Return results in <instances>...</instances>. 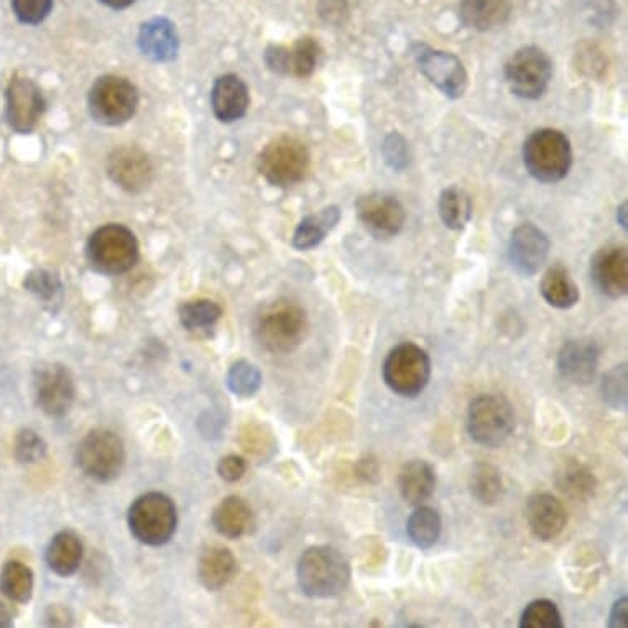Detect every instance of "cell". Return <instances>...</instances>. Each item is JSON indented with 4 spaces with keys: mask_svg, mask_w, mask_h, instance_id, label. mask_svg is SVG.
<instances>
[{
    "mask_svg": "<svg viewBox=\"0 0 628 628\" xmlns=\"http://www.w3.org/2000/svg\"><path fill=\"white\" fill-rule=\"evenodd\" d=\"M296 576L305 596L333 599L346 592L352 569L346 556L333 546H311L301 555Z\"/></svg>",
    "mask_w": 628,
    "mask_h": 628,
    "instance_id": "6da1fadb",
    "label": "cell"
},
{
    "mask_svg": "<svg viewBox=\"0 0 628 628\" xmlns=\"http://www.w3.org/2000/svg\"><path fill=\"white\" fill-rule=\"evenodd\" d=\"M308 334V316L293 301L277 300L262 306L254 319V338L270 354H290Z\"/></svg>",
    "mask_w": 628,
    "mask_h": 628,
    "instance_id": "7a4b0ae2",
    "label": "cell"
},
{
    "mask_svg": "<svg viewBox=\"0 0 628 628\" xmlns=\"http://www.w3.org/2000/svg\"><path fill=\"white\" fill-rule=\"evenodd\" d=\"M523 162L536 181L558 183L564 180L573 165L568 137L555 129L536 130L523 145Z\"/></svg>",
    "mask_w": 628,
    "mask_h": 628,
    "instance_id": "3957f363",
    "label": "cell"
},
{
    "mask_svg": "<svg viewBox=\"0 0 628 628\" xmlns=\"http://www.w3.org/2000/svg\"><path fill=\"white\" fill-rule=\"evenodd\" d=\"M515 431V411L504 395L482 393L467 408V433L485 448H500Z\"/></svg>",
    "mask_w": 628,
    "mask_h": 628,
    "instance_id": "277c9868",
    "label": "cell"
},
{
    "mask_svg": "<svg viewBox=\"0 0 628 628\" xmlns=\"http://www.w3.org/2000/svg\"><path fill=\"white\" fill-rule=\"evenodd\" d=\"M89 264L106 275H122L139 262V242L121 224H107L93 232L86 247Z\"/></svg>",
    "mask_w": 628,
    "mask_h": 628,
    "instance_id": "5b68a950",
    "label": "cell"
},
{
    "mask_svg": "<svg viewBox=\"0 0 628 628\" xmlns=\"http://www.w3.org/2000/svg\"><path fill=\"white\" fill-rule=\"evenodd\" d=\"M384 382L393 393L415 398L423 393L431 379V359L423 347L403 342L388 352L382 367Z\"/></svg>",
    "mask_w": 628,
    "mask_h": 628,
    "instance_id": "8992f818",
    "label": "cell"
},
{
    "mask_svg": "<svg viewBox=\"0 0 628 628\" xmlns=\"http://www.w3.org/2000/svg\"><path fill=\"white\" fill-rule=\"evenodd\" d=\"M127 520L132 535L148 546L167 545L178 525L173 500L160 492H148L135 500Z\"/></svg>",
    "mask_w": 628,
    "mask_h": 628,
    "instance_id": "52a82bcc",
    "label": "cell"
},
{
    "mask_svg": "<svg viewBox=\"0 0 628 628\" xmlns=\"http://www.w3.org/2000/svg\"><path fill=\"white\" fill-rule=\"evenodd\" d=\"M89 114L102 125L129 122L139 107V93L129 79L107 74L97 79L88 96Z\"/></svg>",
    "mask_w": 628,
    "mask_h": 628,
    "instance_id": "ba28073f",
    "label": "cell"
},
{
    "mask_svg": "<svg viewBox=\"0 0 628 628\" xmlns=\"http://www.w3.org/2000/svg\"><path fill=\"white\" fill-rule=\"evenodd\" d=\"M125 462L122 439L109 430L89 431L76 449V466L97 482H111L121 474Z\"/></svg>",
    "mask_w": 628,
    "mask_h": 628,
    "instance_id": "9c48e42d",
    "label": "cell"
},
{
    "mask_svg": "<svg viewBox=\"0 0 628 628\" xmlns=\"http://www.w3.org/2000/svg\"><path fill=\"white\" fill-rule=\"evenodd\" d=\"M310 168V152L301 140L282 135L272 140L259 157L260 175L273 186L288 188L305 178Z\"/></svg>",
    "mask_w": 628,
    "mask_h": 628,
    "instance_id": "30bf717a",
    "label": "cell"
},
{
    "mask_svg": "<svg viewBox=\"0 0 628 628\" xmlns=\"http://www.w3.org/2000/svg\"><path fill=\"white\" fill-rule=\"evenodd\" d=\"M553 78V61L545 50L523 47L505 65V79L515 96L535 101L546 93Z\"/></svg>",
    "mask_w": 628,
    "mask_h": 628,
    "instance_id": "8fae6325",
    "label": "cell"
},
{
    "mask_svg": "<svg viewBox=\"0 0 628 628\" xmlns=\"http://www.w3.org/2000/svg\"><path fill=\"white\" fill-rule=\"evenodd\" d=\"M33 385L38 408L50 418H63L73 407L76 387L65 365L56 362L38 365Z\"/></svg>",
    "mask_w": 628,
    "mask_h": 628,
    "instance_id": "7c38bea8",
    "label": "cell"
},
{
    "mask_svg": "<svg viewBox=\"0 0 628 628\" xmlns=\"http://www.w3.org/2000/svg\"><path fill=\"white\" fill-rule=\"evenodd\" d=\"M45 112V97L38 84L15 74L5 91V119L19 134H30Z\"/></svg>",
    "mask_w": 628,
    "mask_h": 628,
    "instance_id": "4fadbf2b",
    "label": "cell"
},
{
    "mask_svg": "<svg viewBox=\"0 0 628 628\" xmlns=\"http://www.w3.org/2000/svg\"><path fill=\"white\" fill-rule=\"evenodd\" d=\"M413 55L421 73L425 74L428 81L435 84L444 96L451 99L464 96L467 89V73L458 56L446 51L433 50L426 45H415Z\"/></svg>",
    "mask_w": 628,
    "mask_h": 628,
    "instance_id": "5bb4252c",
    "label": "cell"
},
{
    "mask_svg": "<svg viewBox=\"0 0 628 628\" xmlns=\"http://www.w3.org/2000/svg\"><path fill=\"white\" fill-rule=\"evenodd\" d=\"M357 216L375 239H392L402 232L407 213L402 203L390 194L370 193L356 203Z\"/></svg>",
    "mask_w": 628,
    "mask_h": 628,
    "instance_id": "9a60e30c",
    "label": "cell"
},
{
    "mask_svg": "<svg viewBox=\"0 0 628 628\" xmlns=\"http://www.w3.org/2000/svg\"><path fill=\"white\" fill-rule=\"evenodd\" d=\"M550 239L535 224H522L512 232L508 245L510 264L522 277H535L550 254Z\"/></svg>",
    "mask_w": 628,
    "mask_h": 628,
    "instance_id": "2e32d148",
    "label": "cell"
},
{
    "mask_svg": "<svg viewBox=\"0 0 628 628\" xmlns=\"http://www.w3.org/2000/svg\"><path fill=\"white\" fill-rule=\"evenodd\" d=\"M592 280L602 295L619 300L628 291V252L622 245H605L591 262Z\"/></svg>",
    "mask_w": 628,
    "mask_h": 628,
    "instance_id": "e0dca14e",
    "label": "cell"
},
{
    "mask_svg": "<svg viewBox=\"0 0 628 628\" xmlns=\"http://www.w3.org/2000/svg\"><path fill=\"white\" fill-rule=\"evenodd\" d=\"M601 361V347L592 339H576L561 347L558 370L564 380L574 385L591 384Z\"/></svg>",
    "mask_w": 628,
    "mask_h": 628,
    "instance_id": "ac0fdd59",
    "label": "cell"
},
{
    "mask_svg": "<svg viewBox=\"0 0 628 628\" xmlns=\"http://www.w3.org/2000/svg\"><path fill=\"white\" fill-rule=\"evenodd\" d=\"M107 173L114 183L129 193H140L153 180V167L147 155L135 147L117 148L107 160Z\"/></svg>",
    "mask_w": 628,
    "mask_h": 628,
    "instance_id": "d6986e66",
    "label": "cell"
},
{
    "mask_svg": "<svg viewBox=\"0 0 628 628\" xmlns=\"http://www.w3.org/2000/svg\"><path fill=\"white\" fill-rule=\"evenodd\" d=\"M321 48L313 38L303 37L293 47L272 45L265 53L268 68L280 74H291L296 78H308L318 66Z\"/></svg>",
    "mask_w": 628,
    "mask_h": 628,
    "instance_id": "ffe728a7",
    "label": "cell"
},
{
    "mask_svg": "<svg viewBox=\"0 0 628 628\" xmlns=\"http://www.w3.org/2000/svg\"><path fill=\"white\" fill-rule=\"evenodd\" d=\"M527 520L530 530L538 540L553 541L568 525V512L555 495L538 492L528 500Z\"/></svg>",
    "mask_w": 628,
    "mask_h": 628,
    "instance_id": "44dd1931",
    "label": "cell"
},
{
    "mask_svg": "<svg viewBox=\"0 0 628 628\" xmlns=\"http://www.w3.org/2000/svg\"><path fill=\"white\" fill-rule=\"evenodd\" d=\"M211 106L219 121L226 124L239 121L250 106L249 89L236 74H224L214 83Z\"/></svg>",
    "mask_w": 628,
    "mask_h": 628,
    "instance_id": "7402d4cb",
    "label": "cell"
},
{
    "mask_svg": "<svg viewBox=\"0 0 628 628\" xmlns=\"http://www.w3.org/2000/svg\"><path fill=\"white\" fill-rule=\"evenodd\" d=\"M239 571L236 556L226 546L204 548L198 561V578L208 591H221Z\"/></svg>",
    "mask_w": 628,
    "mask_h": 628,
    "instance_id": "603a6c76",
    "label": "cell"
},
{
    "mask_svg": "<svg viewBox=\"0 0 628 628\" xmlns=\"http://www.w3.org/2000/svg\"><path fill=\"white\" fill-rule=\"evenodd\" d=\"M139 47L144 56L157 63L173 60L180 47L175 25L163 17L148 20L140 27Z\"/></svg>",
    "mask_w": 628,
    "mask_h": 628,
    "instance_id": "cb8c5ba5",
    "label": "cell"
},
{
    "mask_svg": "<svg viewBox=\"0 0 628 628\" xmlns=\"http://www.w3.org/2000/svg\"><path fill=\"white\" fill-rule=\"evenodd\" d=\"M512 0H461L462 24L476 32H492L507 24L512 15Z\"/></svg>",
    "mask_w": 628,
    "mask_h": 628,
    "instance_id": "d4e9b609",
    "label": "cell"
},
{
    "mask_svg": "<svg viewBox=\"0 0 628 628\" xmlns=\"http://www.w3.org/2000/svg\"><path fill=\"white\" fill-rule=\"evenodd\" d=\"M436 489V471L430 462L410 461L402 467L398 476V490L410 505H423L431 499Z\"/></svg>",
    "mask_w": 628,
    "mask_h": 628,
    "instance_id": "484cf974",
    "label": "cell"
},
{
    "mask_svg": "<svg viewBox=\"0 0 628 628\" xmlns=\"http://www.w3.org/2000/svg\"><path fill=\"white\" fill-rule=\"evenodd\" d=\"M213 527L216 532L229 540H237L247 535L254 527V513L249 504L241 497H227L216 507L213 513Z\"/></svg>",
    "mask_w": 628,
    "mask_h": 628,
    "instance_id": "4316f807",
    "label": "cell"
},
{
    "mask_svg": "<svg viewBox=\"0 0 628 628\" xmlns=\"http://www.w3.org/2000/svg\"><path fill=\"white\" fill-rule=\"evenodd\" d=\"M83 543L73 532H60L53 536L47 548V564L61 578L73 576L83 561Z\"/></svg>",
    "mask_w": 628,
    "mask_h": 628,
    "instance_id": "83f0119b",
    "label": "cell"
},
{
    "mask_svg": "<svg viewBox=\"0 0 628 628\" xmlns=\"http://www.w3.org/2000/svg\"><path fill=\"white\" fill-rule=\"evenodd\" d=\"M540 291L546 303L558 310H569L578 305L579 296H581L578 285L574 283L568 270L561 265H555L545 273V277L541 280Z\"/></svg>",
    "mask_w": 628,
    "mask_h": 628,
    "instance_id": "f1b7e54d",
    "label": "cell"
},
{
    "mask_svg": "<svg viewBox=\"0 0 628 628\" xmlns=\"http://www.w3.org/2000/svg\"><path fill=\"white\" fill-rule=\"evenodd\" d=\"M341 219V211L336 206L324 208L319 213L306 216L296 227L293 247L298 250H310L324 241V237L333 231Z\"/></svg>",
    "mask_w": 628,
    "mask_h": 628,
    "instance_id": "f546056e",
    "label": "cell"
},
{
    "mask_svg": "<svg viewBox=\"0 0 628 628\" xmlns=\"http://www.w3.org/2000/svg\"><path fill=\"white\" fill-rule=\"evenodd\" d=\"M443 522L438 510L428 505H416L407 522V533L413 545L420 550H430L438 543Z\"/></svg>",
    "mask_w": 628,
    "mask_h": 628,
    "instance_id": "4dcf8cb0",
    "label": "cell"
},
{
    "mask_svg": "<svg viewBox=\"0 0 628 628\" xmlns=\"http://www.w3.org/2000/svg\"><path fill=\"white\" fill-rule=\"evenodd\" d=\"M469 490L476 502L490 507L499 504L504 497V479L499 469L490 464H476L469 477Z\"/></svg>",
    "mask_w": 628,
    "mask_h": 628,
    "instance_id": "1f68e13d",
    "label": "cell"
},
{
    "mask_svg": "<svg viewBox=\"0 0 628 628\" xmlns=\"http://www.w3.org/2000/svg\"><path fill=\"white\" fill-rule=\"evenodd\" d=\"M438 211L444 226L453 231H462L467 222L471 221V196L459 186L446 188L439 196Z\"/></svg>",
    "mask_w": 628,
    "mask_h": 628,
    "instance_id": "d6a6232c",
    "label": "cell"
},
{
    "mask_svg": "<svg viewBox=\"0 0 628 628\" xmlns=\"http://www.w3.org/2000/svg\"><path fill=\"white\" fill-rule=\"evenodd\" d=\"M0 592L12 602L27 604L32 599L33 574L20 561L5 563L0 573Z\"/></svg>",
    "mask_w": 628,
    "mask_h": 628,
    "instance_id": "836d02e7",
    "label": "cell"
},
{
    "mask_svg": "<svg viewBox=\"0 0 628 628\" xmlns=\"http://www.w3.org/2000/svg\"><path fill=\"white\" fill-rule=\"evenodd\" d=\"M558 487L571 499L587 502L596 494L597 481L586 466L578 462H569L558 474Z\"/></svg>",
    "mask_w": 628,
    "mask_h": 628,
    "instance_id": "e575fe53",
    "label": "cell"
},
{
    "mask_svg": "<svg viewBox=\"0 0 628 628\" xmlns=\"http://www.w3.org/2000/svg\"><path fill=\"white\" fill-rule=\"evenodd\" d=\"M222 316V308L211 300H194L180 306V321L188 331L213 328Z\"/></svg>",
    "mask_w": 628,
    "mask_h": 628,
    "instance_id": "d590c367",
    "label": "cell"
},
{
    "mask_svg": "<svg viewBox=\"0 0 628 628\" xmlns=\"http://www.w3.org/2000/svg\"><path fill=\"white\" fill-rule=\"evenodd\" d=\"M558 605L550 599H536L523 610L520 628H563Z\"/></svg>",
    "mask_w": 628,
    "mask_h": 628,
    "instance_id": "8d00e7d4",
    "label": "cell"
},
{
    "mask_svg": "<svg viewBox=\"0 0 628 628\" xmlns=\"http://www.w3.org/2000/svg\"><path fill=\"white\" fill-rule=\"evenodd\" d=\"M227 387L237 397H254L262 387V374L254 364L239 361L232 365L227 374Z\"/></svg>",
    "mask_w": 628,
    "mask_h": 628,
    "instance_id": "74e56055",
    "label": "cell"
},
{
    "mask_svg": "<svg viewBox=\"0 0 628 628\" xmlns=\"http://www.w3.org/2000/svg\"><path fill=\"white\" fill-rule=\"evenodd\" d=\"M627 382V364L617 365L605 375L602 395H604V402L612 410H627Z\"/></svg>",
    "mask_w": 628,
    "mask_h": 628,
    "instance_id": "f35d334b",
    "label": "cell"
},
{
    "mask_svg": "<svg viewBox=\"0 0 628 628\" xmlns=\"http://www.w3.org/2000/svg\"><path fill=\"white\" fill-rule=\"evenodd\" d=\"M47 454V443L32 430H22L15 436L14 456L22 464H35Z\"/></svg>",
    "mask_w": 628,
    "mask_h": 628,
    "instance_id": "ab89813d",
    "label": "cell"
},
{
    "mask_svg": "<svg viewBox=\"0 0 628 628\" xmlns=\"http://www.w3.org/2000/svg\"><path fill=\"white\" fill-rule=\"evenodd\" d=\"M53 9V0H12L15 17L25 25L42 24Z\"/></svg>",
    "mask_w": 628,
    "mask_h": 628,
    "instance_id": "60d3db41",
    "label": "cell"
},
{
    "mask_svg": "<svg viewBox=\"0 0 628 628\" xmlns=\"http://www.w3.org/2000/svg\"><path fill=\"white\" fill-rule=\"evenodd\" d=\"M24 285L28 291H32L42 300L55 298L56 293L61 290L60 278L51 275L47 270H35V272L28 273Z\"/></svg>",
    "mask_w": 628,
    "mask_h": 628,
    "instance_id": "b9f144b4",
    "label": "cell"
},
{
    "mask_svg": "<svg viewBox=\"0 0 628 628\" xmlns=\"http://www.w3.org/2000/svg\"><path fill=\"white\" fill-rule=\"evenodd\" d=\"M245 472H247V461L242 456L229 454V456L219 461L218 474L226 482L241 481Z\"/></svg>",
    "mask_w": 628,
    "mask_h": 628,
    "instance_id": "7bdbcfd3",
    "label": "cell"
},
{
    "mask_svg": "<svg viewBox=\"0 0 628 628\" xmlns=\"http://www.w3.org/2000/svg\"><path fill=\"white\" fill-rule=\"evenodd\" d=\"M356 474L361 477L362 481L369 482V484H377L380 479V466L377 459L372 456L362 458L361 461L356 464Z\"/></svg>",
    "mask_w": 628,
    "mask_h": 628,
    "instance_id": "ee69618b",
    "label": "cell"
},
{
    "mask_svg": "<svg viewBox=\"0 0 628 628\" xmlns=\"http://www.w3.org/2000/svg\"><path fill=\"white\" fill-rule=\"evenodd\" d=\"M610 628H628V599L620 597L619 601H615L610 610L609 617Z\"/></svg>",
    "mask_w": 628,
    "mask_h": 628,
    "instance_id": "f6af8a7d",
    "label": "cell"
},
{
    "mask_svg": "<svg viewBox=\"0 0 628 628\" xmlns=\"http://www.w3.org/2000/svg\"><path fill=\"white\" fill-rule=\"evenodd\" d=\"M342 2H346V0H323L321 2V15L324 19L328 22L341 20L342 15L347 14V9H338L336 5L342 4Z\"/></svg>",
    "mask_w": 628,
    "mask_h": 628,
    "instance_id": "bcb514c9",
    "label": "cell"
},
{
    "mask_svg": "<svg viewBox=\"0 0 628 628\" xmlns=\"http://www.w3.org/2000/svg\"><path fill=\"white\" fill-rule=\"evenodd\" d=\"M12 625H14V612L5 602H0V628L12 627Z\"/></svg>",
    "mask_w": 628,
    "mask_h": 628,
    "instance_id": "7dc6e473",
    "label": "cell"
},
{
    "mask_svg": "<svg viewBox=\"0 0 628 628\" xmlns=\"http://www.w3.org/2000/svg\"><path fill=\"white\" fill-rule=\"evenodd\" d=\"M101 2L107 5V7H111V9L122 10L134 4L135 0H101Z\"/></svg>",
    "mask_w": 628,
    "mask_h": 628,
    "instance_id": "c3c4849f",
    "label": "cell"
}]
</instances>
